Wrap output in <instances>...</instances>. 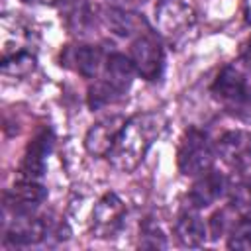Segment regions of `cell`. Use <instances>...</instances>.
I'll list each match as a JSON object with an SVG mask.
<instances>
[{"label": "cell", "instance_id": "25", "mask_svg": "<svg viewBox=\"0 0 251 251\" xmlns=\"http://www.w3.org/2000/svg\"><path fill=\"white\" fill-rule=\"evenodd\" d=\"M24 2H29V4H55L57 0H24Z\"/></svg>", "mask_w": 251, "mask_h": 251}, {"label": "cell", "instance_id": "20", "mask_svg": "<svg viewBox=\"0 0 251 251\" xmlns=\"http://www.w3.org/2000/svg\"><path fill=\"white\" fill-rule=\"evenodd\" d=\"M33 67H35V57L27 51H18L12 57H6L2 61V71L6 75H14V76L27 75L29 71H33Z\"/></svg>", "mask_w": 251, "mask_h": 251}, {"label": "cell", "instance_id": "8", "mask_svg": "<svg viewBox=\"0 0 251 251\" xmlns=\"http://www.w3.org/2000/svg\"><path fill=\"white\" fill-rule=\"evenodd\" d=\"M47 233V226L41 218L31 216V212L16 214L14 222L8 226L4 241L8 245H33L39 243Z\"/></svg>", "mask_w": 251, "mask_h": 251}, {"label": "cell", "instance_id": "4", "mask_svg": "<svg viewBox=\"0 0 251 251\" xmlns=\"http://www.w3.org/2000/svg\"><path fill=\"white\" fill-rule=\"evenodd\" d=\"M131 61L135 73L145 80H157L165 69V51L159 37L151 31L137 35L131 43Z\"/></svg>", "mask_w": 251, "mask_h": 251}, {"label": "cell", "instance_id": "6", "mask_svg": "<svg viewBox=\"0 0 251 251\" xmlns=\"http://www.w3.org/2000/svg\"><path fill=\"white\" fill-rule=\"evenodd\" d=\"M216 151L227 167L235 171L247 169L251 165V131L245 129L226 131L224 135H220L216 143Z\"/></svg>", "mask_w": 251, "mask_h": 251}, {"label": "cell", "instance_id": "3", "mask_svg": "<svg viewBox=\"0 0 251 251\" xmlns=\"http://www.w3.org/2000/svg\"><path fill=\"white\" fill-rule=\"evenodd\" d=\"M194 22H196V12L184 0H161L155 6L157 31L171 41L184 37L192 29Z\"/></svg>", "mask_w": 251, "mask_h": 251}, {"label": "cell", "instance_id": "2", "mask_svg": "<svg viewBox=\"0 0 251 251\" xmlns=\"http://www.w3.org/2000/svg\"><path fill=\"white\" fill-rule=\"evenodd\" d=\"M176 163H178V171L184 176H198L204 171L212 169L214 149L208 141V135L196 127H190L180 139Z\"/></svg>", "mask_w": 251, "mask_h": 251}, {"label": "cell", "instance_id": "10", "mask_svg": "<svg viewBox=\"0 0 251 251\" xmlns=\"http://www.w3.org/2000/svg\"><path fill=\"white\" fill-rule=\"evenodd\" d=\"M226 192V178L218 173V171H204L202 175H198V178L194 180L190 192H188V202L190 206H194L196 210L200 208H208L212 206L222 194Z\"/></svg>", "mask_w": 251, "mask_h": 251}, {"label": "cell", "instance_id": "9", "mask_svg": "<svg viewBox=\"0 0 251 251\" xmlns=\"http://www.w3.org/2000/svg\"><path fill=\"white\" fill-rule=\"evenodd\" d=\"M53 147V133L51 129H41L27 145L25 153H24V159H22V167H20V173L24 178H39L43 173H45V159L49 155Z\"/></svg>", "mask_w": 251, "mask_h": 251}, {"label": "cell", "instance_id": "1", "mask_svg": "<svg viewBox=\"0 0 251 251\" xmlns=\"http://www.w3.org/2000/svg\"><path fill=\"white\" fill-rule=\"evenodd\" d=\"M165 129V118L159 112L135 114L126 120L108 159L114 169L122 173H131L145 157L149 147L157 141V137Z\"/></svg>", "mask_w": 251, "mask_h": 251}, {"label": "cell", "instance_id": "12", "mask_svg": "<svg viewBox=\"0 0 251 251\" xmlns=\"http://www.w3.org/2000/svg\"><path fill=\"white\" fill-rule=\"evenodd\" d=\"M47 196V190L37 184L31 178H24L18 184H14V188L10 192L4 194V206L12 208L16 214L22 212H31L35 206H39Z\"/></svg>", "mask_w": 251, "mask_h": 251}, {"label": "cell", "instance_id": "14", "mask_svg": "<svg viewBox=\"0 0 251 251\" xmlns=\"http://www.w3.org/2000/svg\"><path fill=\"white\" fill-rule=\"evenodd\" d=\"M175 233H176V239L186 247H198L204 243L206 226L194 206L180 210V214L176 216V222H175Z\"/></svg>", "mask_w": 251, "mask_h": 251}, {"label": "cell", "instance_id": "16", "mask_svg": "<svg viewBox=\"0 0 251 251\" xmlns=\"http://www.w3.org/2000/svg\"><path fill=\"white\" fill-rule=\"evenodd\" d=\"M61 18L73 33H86L94 25V8L86 0H63Z\"/></svg>", "mask_w": 251, "mask_h": 251}, {"label": "cell", "instance_id": "21", "mask_svg": "<svg viewBox=\"0 0 251 251\" xmlns=\"http://www.w3.org/2000/svg\"><path fill=\"white\" fill-rule=\"evenodd\" d=\"M141 247H165V235L163 231L153 226L151 222H147L141 229V241H139Z\"/></svg>", "mask_w": 251, "mask_h": 251}, {"label": "cell", "instance_id": "5", "mask_svg": "<svg viewBox=\"0 0 251 251\" xmlns=\"http://www.w3.org/2000/svg\"><path fill=\"white\" fill-rule=\"evenodd\" d=\"M124 218H126L124 202L114 192H108L96 202L92 210V233L102 239L114 237L120 231Z\"/></svg>", "mask_w": 251, "mask_h": 251}, {"label": "cell", "instance_id": "24", "mask_svg": "<svg viewBox=\"0 0 251 251\" xmlns=\"http://www.w3.org/2000/svg\"><path fill=\"white\" fill-rule=\"evenodd\" d=\"M241 188H243L245 198H247V200H251V176L247 178V182H245V184H241Z\"/></svg>", "mask_w": 251, "mask_h": 251}, {"label": "cell", "instance_id": "22", "mask_svg": "<svg viewBox=\"0 0 251 251\" xmlns=\"http://www.w3.org/2000/svg\"><path fill=\"white\" fill-rule=\"evenodd\" d=\"M241 61H243V65L251 71V37H249V41H247V45L243 47V53H241Z\"/></svg>", "mask_w": 251, "mask_h": 251}, {"label": "cell", "instance_id": "23", "mask_svg": "<svg viewBox=\"0 0 251 251\" xmlns=\"http://www.w3.org/2000/svg\"><path fill=\"white\" fill-rule=\"evenodd\" d=\"M108 2H110L112 6H116V8H126V10H127L129 6H133L135 0H108Z\"/></svg>", "mask_w": 251, "mask_h": 251}, {"label": "cell", "instance_id": "17", "mask_svg": "<svg viewBox=\"0 0 251 251\" xmlns=\"http://www.w3.org/2000/svg\"><path fill=\"white\" fill-rule=\"evenodd\" d=\"M73 63H75V69L82 76L94 78L100 69V63H102V51L94 45H80L73 53Z\"/></svg>", "mask_w": 251, "mask_h": 251}, {"label": "cell", "instance_id": "7", "mask_svg": "<svg viewBox=\"0 0 251 251\" xmlns=\"http://www.w3.org/2000/svg\"><path fill=\"white\" fill-rule=\"evenodd\" d=\"M124 124H126V120L122 116H108V118L96 122L86 131V137H84L86 151L94 157H108Z\"/></svg>", "mask_w": 251, "mask_h": 251}, {"label": "cell", "instance_id": "11", "mask_svg": "<svg viewBox=\"0 0 251 251\" xmlns=\"http://www.w3.org/2000/svg\"><path fill=\"white\" fill-rule=\"evenodd\" d=\"M212 92L216 94V98H220L226 104L231 106H241L245 94H247V84H245V76L241 75L239 69L227 65L222 69V73L218 75V78L212 84Z\"/></svg>", "mask_w": 251, "mask_h": 251}, {"label": "cell", "instance_id": "13", "mask_svg": "<svg viewBox=\"0 0 251 251\" xmlns=\"http://www.w3.org/2000/svg\"><path fill=\"white\" fill-rule=\"evenodd\" d=\"M102 14H104L102 18H104L106 25H108L110 31L116 33V35L129 37V35H141V33L149 31V29H147V22H145L141 16H137V14H133V12L126 10V8L110 6V8H106Z\"/></svg>", "mask_w": 251, "mask_h": 251}, {"label": "cell", "instance_id": "19", "mask_svg": "<svg viewBox=\"0 0 251 251\" xmlns=\"http://www.w3.org/2000/svg\"><path fill=\"white\" fill-rule=\"evenodd\" d=\"M118 98H122V94L118 90H114L106 80L94 82L88 88V106L92 110H98V108L108 106V104H114Z\"/></svg>", "mask_w": 251, "mask_h": 251}, {"label": "cell", "instance_id": "18", "mask_svg": "<svg viewBox=\"0 0 251 251\" xmlns=\"http://www.w3.org/2000/svg\"><path fill=\"white\" fill-rule=\"evenodd\" d=\"M229 249H251V206L243 208L229 229Z\"/></svg>", "mask_w": 251, "mask_h": 251}, {"label": "cell", "instance_id": "15", "mask_svg": "<svg viewBox=\"0 0 251 251\" xmlns=\"http://www.w3.org/2000/svg\"><path fill=\"white\" fill-rule=\"evenodd\" d=\"M133 75H135V67H133L131 57H126L122 53L108 55V59L104 63V80L114 90H118L122 96L129 88V84L133 80Z\"/></svg>", "mask_w": 251, "mask_h": 251}]
</instances>
